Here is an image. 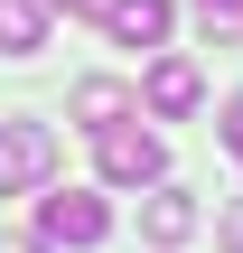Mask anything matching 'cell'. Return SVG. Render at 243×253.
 <instances>
[{
	"label": "cell",
	"instance_id": "6da1fadb",
	"mask_svg": "<svg viewBox=\"0 0 243 253\" xmlns=\"http://www.w3.org/2000/svg\"><path fill=\"white\" fill-rule=\"evenodd\" d=\"M94 160H103V178H112V188H150V178H169V141H159V131H140L131 113L94 131Z\"/></svg>",
	"mask_w": 243,
	"mask_h": 253
},
{
	"label": "cell",
	"instance_id": "7a4b0ae2",
	"mask_svg": "<svg viewBox=\"0 0 243 253\" xmlns=\"http://www.w3.org/2000/svg\"><path fill=\"white\" fill-rule=\"evenodd\" d=\"M103 235H112V207H103V197H94V188H56V197H37V244L56 253H84V244H103Z\"/></svg>",
	"mask_w": 243,
	"mask_h": 253
},
{
	"label": "cell",
	"instance_id": "3957f363",
	"mask_svg": "<svg viewBox=\"0 0 243 253\" xmlns=\"http://www.w3.org/2000/svg\"><path fill=\"white\" fill-rule=\"evenodd\" d=\"M47 169H56V131L47 122H0V197L47 188Z\"/></svg>",
	"mask_w": 243,
	"mask_h": 253
},
{
	"label": "cell",
	"instance_id": "277c9868",
	"mask_svg": "<svg viewBox=\"0 0 243 253\" xmlns=\"http://www.w3.org/2000/svg\"><path fill=\"white\" fill-rule=\"evenodd\" d=\"M140 103H150L159 122H187V113L206 103V75H197V56H159V66L140 75Z\"/></svg>",
	"mask_w": 243,
	"mask_h": 253
},
{
	"label": "cell",
	"instance_id": "5b68a950",
	"mask_svg": "<svg viewBox=\"0 0 243 253\" xmlns=\"http://www.w3.org/2000/svg\"><path fill=\"white\" fill-rule=\"evenodd\" d=\"M140 235H150V244H187V235H197V197L169 188V178H150V197H140Z\"/></svg>",
	"mask_w": 243,
	"mask_h": 253
},
{
	"label": "cell",
	"instance_id": "8992f818",
	"mask_svg": "<svg viewBox=\"0 0 243 253\" xmlns=\"http://www.w3.org/2000/svg\"><path fill=\"white\" fill-rule=\"evenodd\" d=\"M94 19H103V28H112V47H159V38H169V19H178V9H169V0H103V9H94Z\"/></svg>",
	"mask_w": 243,
	"mask_h": 253
},
{
	"label": "cell",
	"instance_id": "52a82bcc",
	"mask_svg": "<svg viewBox=\"0 0 243 253\" xmlns=\"http://www.w3.org/2000/svg\"><path fill=\"white\" fill-rule=\"evenodd\" d=\"M47 28H56V9H47V0H0V56H37V47H47Z\"/></svg>",
	"mask_w": 243,
	"mask_h": 253
},
{
	"label": "cell",
	"instance_id": "ba28073f",
	"mask_svg": "<svg viewBox=\"0 0 243 253\" xmlns=\"http://www.w3.org/2000/svg\"><path fill=\"white\" fill-rule=\"evenodd\" d=\"M66 113H75L84 131H103V122H122V113H131V84H112V75H84V84L66 94Z\"/></svg>",
	"mask_w": 243,
	"mask_h": 253
},
{
	"label": "cell",
	"instance_id": "9c48e42d",
	"mask_svg": "<svg viewBox=\"0 0 243 253\" xmlns=\"http://www.w3.org/2000/svg\"><path fill=\"white\" fill-rule=\"evenodd\" d=\"M197 28L206 47H243V0H197Z\"/></svg>",
	"mask_w": 243,
	"mask_h": 253
},
{
	"label": "cell",
	"instance_id": "30bf717a",
	"mask_svg": "<svg viewBox=\"0 0 243 253\" xmlns=\"http://www.w3.org/2000/svg\"><path fill=\"white\" fill-rule=\"evenodd\" d=\"M215 131H225V150H234V160H243V94H234V103H225V122H215Z\"/></svg>",
	"mask_w": 243,
	"mask_h": 253
},
{
	"label": "cell",
	"instance_id": "8fae6325",
	"mask_svg": "<svg viewBox=\"0 0 243 253\" xmlns=\"http://www.w3.org/2000/svg\"><path fill=\"white\" fill-rule=\"evenodd\" d=\"M47 9H103V0H47Z\"/></svg>",
	"mask_w": 243,
	"mask_h": 253
},
{
	"label": "cell",
	"instance_id": "7c38bea8",
	"mask_svg": "<svg viewBox=\"0 0 243 253\" xmlns=\"http://www.w3.org/2000/svg\"><path fill=\"white\" fill-rule=\"evenodd\" d=\"M225 244H234V253H243V216H234V225H225Z\"/></svg>",
	"mask_w": 243,
	"mask_h": 253
},
{
	"label": "cell",
	"instance_id": "4fadbf2b",
	"mask_svg": "<svg viewBox=\"0 0 243 253\" xmlns=\"http://www.w3.org/2000/svg\"><path fill=\"white\" fill-rule=\"evenodd\" d=\"M0 253H47V244H0Z\"/></svg>",
	"mask_w": 243,
	"mask_h": 253
}]
</instances>
